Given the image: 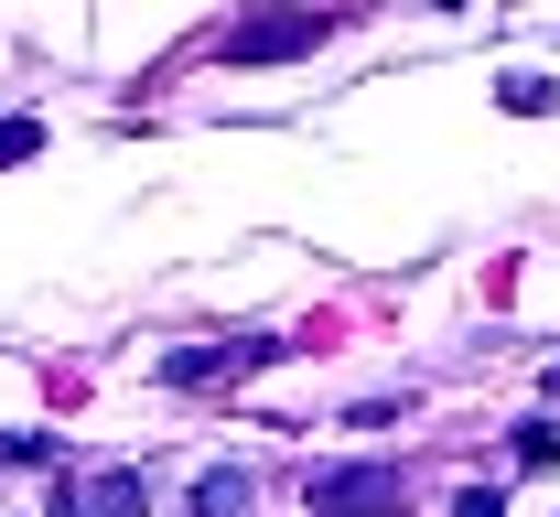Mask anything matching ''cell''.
Masks as SVG:
<instances>
[{
    "label": "cell",
    "instance_id": "cell-1",
    "mask_svg": "<svg viewBox=\"0 0 560 517\" xmlns=\"http://www.w3.org/2000/svg\"><path fill=\"white\" fill-rule=\"evenodd\" d=\"M324 33H335V11H324V0H259L248 22H226V33H215V55H226V66H291V55H313Z\"/></svg>",
    "mask_w": 560,
    "mask_h": 517
},
{
    "label": "cell",
    "instance_id": "cell-7",
    "mask_svg": "<svg viewBox=\"0 0 560 517\" xmlns=\"http://www.w3.org/2000/svg\"><path fill=\"white\" fill-rule=\"evenodd\" d=\"M44 151V119H0V162H33Z\"/></svg>",
    "mask_w": 560,
    "mask_h": 517
},
{
    "label": "cell",
    "instance_id": "cell-2",
    "mask_svg": "<svg viewBox=\"0 0 560 517\" xmlns=\"http://www.w3.org/2000/svg\"><path fill=\"white\" fill-rule=\"evenodd\" d=\"M399 507H410L399 463H324L313 474V517H399Z\"/></svg>",
    "mask_w": 560,
    "mask_h": 517
},
{
    "label": "cell",
    "instance_id": "cell-3",
    "mask_svg": "<svg viewBox=\"0 0 560 517\" xmlns=\"http://www.w3.org/2000/svg\"><path fill=\"white\" fill-rule=\"evenodd\" d=\"M270 367V334H226V345H184V356H162V377L173 388H206V377H248Z\"/></svg>",
    "mask_w": 560,
    "mask_h": 517
},
{
    "label": "cell",
    "instance_id": "cell-4",
    "mask_svg": "<svg viewBox=\"0 0 560 517\" xmlns=\"http://www.w3.org/2000/svg\"><path fill=\"white\" fill-rule=\"evenodd\" d=\"M75 517H140V474H97V485L75 496Z\"/></svg>",
    "mask_w": 560,
    "mask_h": 517
},
{
    "label": "cell",
    "instance_id": "cell-8",
    "mask_svg": "<svg viewBox=\"0 0 560 517\" xmlns=\"http://www.w3.org/2000/svg\"><path fill=\"white\" fill-rule=\"evenodd\" d=\"M453 517H506V496H495V485H464V496H453Z\"/></svg>",
    "mask_w": 560,
    "mask_h": 517
},
{
    "label": "cell",
    "instance_id": "cell-9",
    "mask_svg": "<svg viewBox=\"0 0 560 517\" xmlns=\"http://www.w3.org/2000/svg\"><path fill=\"white\" fill-rule=\"evenodd\" d=\"M550 399H560V356H550Z\"/></svg>",
    "mask_w": 560,
    "mask_h": 517
},
{
    "label": "cell",
    "instance_id": "cell-6",
    "mask_svg": "<svg viewBox=\"0 0 560 517\" xmlns=\"http://www.w3.org/2000/svg\"><path fill=\"white\" fill-rule=\"evenodd\" d=\"M495 97H506V108H517V119H539V108H550V75H506V86H495Z\"/></svg>",
    "mask_w": 560,
    "mask_h": 517
},
{
    "label": "cell",
    "instance_id": "cell-5",
    "mask_svg": "<svg viewBox=\"0 0 560 517\" xmlns=\"http://www.w3.org/2000/svg\"><path fill=\"white\" fill-rule=\"evenodd\" d=\"M195 517H248V474H206L195 485Z\"/></svg>",
    "mask_w": 560,
    "mask_h": 517
}]
</instances>
